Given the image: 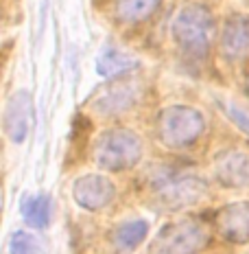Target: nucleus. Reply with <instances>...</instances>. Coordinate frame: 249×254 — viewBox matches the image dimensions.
Returning a JSON list of instances; mask_svg holds the SVG:
<instances>
[{"label": "nucleus", "mask_w": 249, "mask_h": 254, "mask_svg": "<svg viewBox=\"0 0 249 254\" xmlns=\"http://www.w3.org/2000/svg\"><path fill=\"white\" fill-rule=\"evenodd\" d=\"M214 31V18L203 4H186L179 9L171 24V35L177 49L188 60H203L210 46V35Z\"/></svg>", "instance_id": "nucleus-1"}, {"label": "nucleus", "mask_w": 249, "mask_h": 254, "mask_svg": "<svg viewBox=\"0 0 249 254\" xmlns=\"http://www.w3.org/2000/svg\"><path fill=\"white\" fill-rule=\"evenodd\" d=\"M97 165L105 171H127L136 167L142 158V142L131 129H107L99 136L94 147Z\"/></svg>", "instance_id": "nucleus-2"}, {"label": "nucleus", "mask_w": 249, "mask_h": 254, "mask_svg": "<svg viewBox=\"0 0 249 254\" xmlns=\"http://www.w3.org/2000/svg\"><path fill=\"white\" fill-rule=\"evenodd\" d=\"M205 119L190 105H168L157 116V136L171 149L193 145L203 134Z\"/></svg>", "instance_id": "nucleus-3"}, {"label": "nucleus", "mask_w": 249, "mask_h": 254, "mask_svg": "<svg viewBox=\"0 0 249 254\" xmlns=\"http://www.w3.org/2000/svg\"><path fill=\"white\" fill-rule=\"evenodd\" d=\"M205 246V230L197 221H179L160 232L151 254H197Z\"/></svg>", "instance_id": "nucleus-4"}, {"label": "nucleus", "mask_w": 249, "mask_h": 254, "mask_svg": "<svg viewBox=\"0 0 249 254\" xmlns=\"http://www.w3.org/2000/svg\"><path fill=\"white\" fill-rule=\"evenodd\" d=\"M205 195H208V184L201 178H179L175 182L164 184L157 190V199L168 210L197 206L199 202L205 199Z\"/></svg>", "instance_id": "nucleus-5"}, {"label": "nucleus", "mask_w": 249, "mask_h": 254, "mask_svg": "<svg viewBox=\"0 0 249 254\" xmlns=\"http://www.w3.org/2000/svg\"><path fill=\"white\" fill-rule=\"evenodd\" d=\"M114 195H116V189H114L112 180H107L105 176H99V173L81 176L72 184V197L86 210L105 208V206L112 204Z\"/></svg>", "instance_id": "nucleus-6"}, {"label": "nucleus", "mask_w": 249, "mask_h": 254, "mask_svg": "<svg viewBox=\"0 0 249 254\" xmlns=\"http://www.w3.org/2000/svg\"><path fill=\"white\" fill-rule=\"evenodd\" d=\"M212 171L221 187L247 189L249 187V153L247 151H221L212 162Z\"/></svg>", "instance_id": "nucleus-7"}, {"label": "nucleus", "mask_w": 249, "mask_h": 254, "mask_svg": "<svg viewBox=\"0 0 249 254\" xmlns=\"http://www.w3.org/2000/svg\"><path fill=\"white\" fill-rule=\"evenodd\" d=\"M31 114H33V101H31L29 90H18L11 99L7 101L2 119V129L11 142H22L29 134Z\"/></svg>", "instance_id": "nucleus-8"}, {"label": "nucleus", "mask_w": 249, "mask_h": 254, "mask_svg": "<svg viewBox=\"0 0 249 254\" xmlns=\"http://www.w3.org/2000/svg\"><path fill=\"white\" fill-rule=\"evenodd\" d=\"M142 86L134 79H125V81L109 83L103 90V94L94 101V108L100 114H120L127 112L129 108H134L140 99Z\"/></svg>", "instance_id": "nucleus-9"}, {"label": "nucleus", "mask_w": 249, "mask_h": 254, "mask_svg": "<svg viewBox=\"0 0 249 254\" xmlns=\"http://www.w3.org/2000/svg\"><path fill=\"white\" fill-rule=\"evenodd\" d=\"M221 55L225 60H241L249 53V15L234 13L225 20L219 40Z\"/></svg>", "instance_id": "nucleus-10"}, {"label": "nucleus", "mask_w": 249, "mask_h": 254, "mask_svg": "<svg viewBox=\"0 0 249 254\" xmlns=\"http://www.w3.org/2000/svg\"><path fill=\"white\" fill-rule=\"evenodd\" d=\"M216 228L232 243H249V202L227 204L216 213Z\"/></svg>", "instance_id": "nucleus-11"}, {"label": "nucleus", "mask_w": 249, "mask_h": 254, "mask_svg": "<svg viewBox=\"0 0 249 254\" xmlns=\"http://www.w3.org/2000/svg\"><path fill=\"white\" fill-rule=\"evenodd\" d=\"M140 66V62L136 60L129 53L116 49V46L107 44L103 46V51L97 57V70L100 77H116V75H125V72L134 70Z\"/></svg>", "instance_id": "nucleus-12"}, {"label": "nucleus", "mask_w": 249, "mask_h": 254, "mask_svg": "<svg viewBox=\"0 0 249 254\" xmlns=\"http://www.w3.org/2000/svg\"><path fill=\"white\" fill-rule=\"evenodd\" d=\"M50 213L52 202L49 195H33L22 202V219L35 230H42L50 224Z\"/></svg>", "instance_id": "nucleus-13"}, {"label": "nucleus", "mask_w": 249, "mask_h": 254, "mask_svg": "<svg viewBox=\"0 0 249 254\" xmlns=\"http://www.w3.org/2000/svg\"><path fill=\"white\" fill-rule=\"evenodd\" d=\"M149 235V224L145 219H136V221H127V224L118 226L114 230V243L120 248L123 252H129L138 248Z\"/></svg>", "instance_id": "nucleus-14"}, {"label": "nucleus", "mask_w": 249, "mask_h": 254, "mask_svg": "<svg viewBox=\"0 0 249 254\" xmlns=\"http://www.w3.org/2000/svg\"><path fill=\"white\" fill-rule=\"evenodd\" d=\"M162 0H116V15L123 22H142L160 7Z\"/></svg>", "instance_id": "nucleus-15"}, {"label": "nucleus", "mask_w": 249, "mask_h": 254, "mask_svg": "<svg viewBox=\"0 0 249 254\" xmlns=\"http://www.w3.org/2000/svg\"><path fill=\"white\" fill-rule=\"evenodd\" d=\"M9 254H42L40 239L29 232H15L9 241Z\"/></svg>", "instance_id": "nucleus-16"}, {"label": "nucleus", "mask_w": 249, "mask_h": 254, "mask_svg": "<svg viewBox=\"0 0 249 254\" xmlns=\"http://www.w3.org/2000/svg\"><path fill=\"white\" fill-rule=\"evenodd\" d=\"M230 114H232V119H234L236 123L241 125L243 129H245L247 134H249V116H247V114H243L238 108H230Z\"/></svg>", "instance_id": "nucleus-17"}, {"label": "nucleus", "mask_w": 249, "mask_h": 254, "mask_svg": "<svg viewBox=\"0 0 249 254\" xmlns=\"http://www.w3.org/2000/svg\"><path fill=\"white\" fill-rule=\"evenodd\" d=\"M247 90H249V70H247Z\"/></svg>", "instance_id": "nucleus-18"}, {"label": "nucleus", "mask_w": 249, "mask_h": 254, "mask_svg": "<svg viewBox=\"0 0 249 254\" xmlns=\"http://www.w3.org/2000/svg\"><path fill=\"white\" fill-rule=\"evenodd\" d=\"M118 254H125V252H123V250H120V252H118Z\"/></svg>", "instance_id": "nucleus-19"}]
</instances>
